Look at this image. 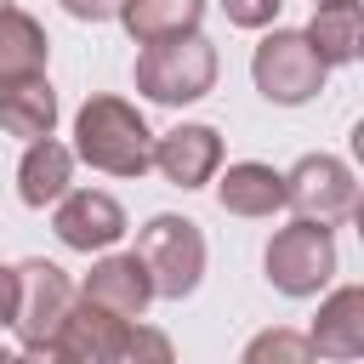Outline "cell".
<instances>
[{
	"label": "cell",
	"instance_id": "cell-16",
	"mask_svg": "<svg viewBox=\"0 0 364 364\" xmlns=\"http://www.w3.org/2000/svg\"><path fill=\"white\" fill-rule=\"evenodd\" d=\"M199 17H205V0H125L119 6V23H125V34L136 46L199 34Z\"/></svg>",
	"mask_w": 364,
	"mask_h": 364
},
{
	"label": "cell",
	"instance_id": "cell-5",
	"mask_svg": "<svg viewBox=\"0 0 364 364\" xmlns=\"http://www.w3.org/2000/svg\"><path fill=\"white\" fill-rule=\"evenodd\" d=\"M324 74H330V68L313 57V46H307L301 28H273V34H262V46H256V57H250L256 91H262L267 102H279V108L313 102V97L324 91Z\"/></svg>",
	"mask_w": 364,
	"mask_h": 364
},
{
	"label": "cell",
	"instance_id": "cell-10",
	"mask_svg": "<svg viewBox=\"0 0 364 364\" xmlns=\"http://www.w3.org/2000/svg\"><path fill=\"white\" fill-rule=\"evenodd\" d=\"M80 301H91V307H102V313L136 324V318L148 313V301H154V284H148L142 262L125 250V256H102V262H91V273L80 279Z\"/></svg>",
	"mask_w": 364,
	"mask_h": 364
},
{
	"label": "cell",
	"instance_id": "cell-1",
	"mask_svg": "<svg viewBox=\"0 0 364 364\" xmlns=\"http://www.w3.org/2000/svg\"><path fill=\"white\" fill-rule=\"evenodd\" d=\"M74 154L102 176H142L154 171V131L136 102L97 91L74 114Z\"/></svg>",
	"mask_w": 364,
	"mask_h": 364
},
{
	"label": "cell",
	"instance_id": "cell-4",
	"mask_svg": "<svg viewBox=\"0 0 364 364\" xmlns=\"http://www.w3.org/2000/svg\"><path fill=\"white\" fill-rule=\"evenodd\" d=\"M262 267H267V284L279 290V296H318L330 279H336V233L330 228H318V222H284L273 239H267V256H262Z\"/></svg>",
	"mask_w": 364,
	"mask_h": 364
},
{
	"label": "cell",
	"instance_id": "cell-3",
	"mask_svg": "<svg viewBox=\"0 0 364 364\" xmlns=\"http://www.w3.org/2000/svg\"><path fill=\"white\" fill-rule=\"evenodd\" d=\"M210 85H216V46L205 34H182L136 51V91L148 102L182 108V102H199Z\"/></svg>",
	"mask_w": 364,
	"mask_h": 364
},
{
	"label": "cell",
	"instance_id": "cell-22",
	"mask_svg": "<svg viewBox=\"0 0 364 364\" xmlns=\"http://www.w3.org/2000/svg\"><path fill=\"white\" fill-rule=\"evenodd\" d=\"M57 6H63L68 17H80V23H114L125 0H57Z\"/></svg>",
	"mask_w": 364,
	"mask_h": 364
},
{
	"label": "cell",
	"instance_id": "cell-7",
	"mask_svg": "<svg viewBox=\"0 0 364 364\" xmlns=\"http://www.w3.org/2000/svg\"><path fill=\"white\" fill-rule=\"evenodd\" d=\"M68 307H74V284H68V273L57 262H46V256L17 262V313H11V330H17L23 347L57 341Z\"/></svg>",
	"mask_w": 364,
	"mask_h": 364
},
{
	"label": "cell",
	"instance_id": "cell-19",
	"mask_svg": "<svg viewBox=\"0 0 364 364\" xmlns=\"http://www.w3.org/2000/svg\"><path fill=\"white\" fill-rule=\"evenodd\" d=\"M239 364H318V358H313V347H307V336H301V330L273 324V330H256V336L245 341Z\"/></svg>",
	"mask_w": 364,
	"mask_h": 364
},
{
	"label": "cell",
	"instance_id": "cell-9",
	"mask_svg": "<svg viewBox=\"0 0 364 364\" xmlns=\"http://www.w3.org/2000/svg\"><path fill=\"white\" fill-rule=\"evenodd\" d=\"M154 171L171 188H205L222 171V136H216V125H176V131L154 136Z\"/></svg>",
	"mask_w": 364,
	"mask_h": 364
},
{
	"label": "cell",
	"instance_id": "cell-21",
	"mask_svg": "<svg viewBox=\"0 0 364 364\" xmlns=\"http://www.w3.org/2000/svg\"><path fill=\"white\" fill-rule=\"evenodd\" d=\"M222 11H228L233 28H273L284 0H222Z\"/></svg>",
	"mask_w": 364,
	"mask_h": 364
},
{
	"label": "cell",
	"instance_id": "cell-8",
	"mask_svg": "<svg viewBox=\"0 0 364 364\" xmlns=\"http://www.w3.org/2000/svg\"><path fill=\"white\" fill-rule=\"evenodd\" d=\"M51 228L68 250H114L125 239V205L102 188H68L51 210Z\"/></svg>",
	"mask_w": 364,
	"mask_h": 364
},
{
	"label": "cell",
	"instance_id": "cell-11",
	"mask_svg": "<svg viewBox=\"0 0 364 364\" xmlns=\"http://www.w3.org/2000/svg\"><path fill=\"white\" fill-rule=\"evenodd\" d=\"M307 347H313V358H336V364L364 358V284H341L318 301Z\"/></svg>",
	"mask_w": 364,
	"mask_h": 364
},
{
	"label": "cell",
	"instance_id": "cell-14",
	"mask_svg": "<svg viewBox=\"0 0 364 364\" xmlns=\"http://www.w3.org/2000/svg\"><path fill=\"white\" fill-rule=\"evenodd\" d=\"M119 341H125V318H114V313H102L91 301H74L51 347H63L74 364H114Z\"/></svg>",
	"mask_w": 364,
	"mask_h": 364
},
{
	"label": "cell",
	"instance_id": "cell-23",
	"mask_svg": "<svg viewBox=\"0 0 364 364\" xmlns=\"http://www.w3.org/2000/svg\"><path fill=\"white\" fill-rule=\"evenodd\" d=\"M11 313H17V267L0 262V324H11Z\"/></svg>",
	"mask_w": 364,
	"mask_h": 364
},
{
	"label": "cell",
	"instance_id": "cell-6",
	"mask_svg": "<svg viewBox=\"0 0 364 364\" xmlns=\"http://www.w3.org/2000/svg\"><path fill=\"white\" fill-rule=\"evenodd\" d=\"M284 205L301 222L336 228V222L358 216V182H353L347 159H336V154H301L284 171Z\"/></svg>",
	"mask_w": 364,
	"mask_h": 364
},
{
	"label": "cell",
	"instance_id": "cell-27",
	"mask_svg": "<svg viewBox=\"0 0 364 364\" xmlns=\"http://www.w3.org/2000/svg\"><path fill=\"white\" fill-rule=\"evenodd\" d=\"M6 6H11V0H0V11H6Z\"/></svg>",
	"mask_w": 364,
	"mask_h": 364
},
{
	"label": "cell",
	"instance_id": "cell-20",
	"mask_svg": "<svg viewBox=\"0 0 364 364\" xmlns=\"http://www.w3.org/2000/svg\"><path fill=\"white\" fill-rule=\"evenodd\" d=\"M114 364H176V347L154 324H125V341H119Z\"/></svg>",
	"mask_w": 364,
	"mask_h": 364
},
{
	"label": "cell",
	"instance_id": "cell-12",
	"mask_svg": "<svg viewBox=\"0 0 364 364\" xmlns=\"http://www.w3.org/2000/svg\"><path fill=\"white\" fill-rule=\"evenodd\" d=\"M68 182H74V148H68V142L40 136V142L23 148V165H17V199H23L28 210L57 205V199L68 193Z\"/></svg>",
	"mask_w": 364,
	"mask_h": 364
},
{
	"label": "cell",
	"instance_id": "cell-2",
	"mask_svg": "<svg viewBox=\"0 0 364 364\" xmlns=\"http://www.w3.org/2000/svg\"><path fill=\"white\" fill-rule=\"evenodd\" d=\"M131 256L142 262V273H148L159 301H182L205 279V233H199L193 216H171V210L148 216L136 228V250Z\"/></svg>",
	"mask_w": 364,
	"mask_h": 364
},
{
	"label": "cell",
	"instance_id": "cell-17",
	"mask_svg": "<svg viewBox=\"0 0 364 364\" xmlns=\"http://www.w3.org/2000/svg\"><path fill=\"white\" fill-rule=\"evenodd\" d=\"M57 125V91L51 80H17V85H0V131L6 136H23V142H40L51 136Z\"/></svg>",
	"mask_w": 364,
	"mask_h": 364
},
{
	"label": "cell",
	"instance_id": "cell-13",
	"mask_svg": "<svg viewBox=\"0 0 364 364\" xmlns=\"http://www.w3.org/2000/svg\"><path fill=\"white\" fill-rule=\"evenodd\" d=\"M216 205L228 216H273L284 210V176L262 159H239L216 176Z\"/></svg>",
	"mask_w": 364,
	"mask_h": 364
},
{
	"label": "cell",
	"instance_id": "cell-15",
	"mask_svg": "<svg viewBox=\"0 0 364 364\" xmlns=\"http://www.w3.org/2000/svg\"><path fill=\"white\" fill-rule=\"evenodd\" d=\"M46 57H51V40H46L40 17H28L23 6H6L0 11V85L40 80Z\"/></svg>",
	"mask_w": 364,
	"mask_h": 364
},
{
	"label": "cell",
	"instance_id": "cell-18",
	"mask_svg": "<svg viewBox=\"0 0 364 364\" xmlns=\"http://www.w3.org/2000/svg\"><path fill=\"white\" fill-rule=\"evenodd\" d=\"M301 34H307V46H313V57H318L324 68L358 63V40H364L358 0H347V6H313V23H307Z\"/></svg>",
	"mask_w": 364,
	"mask_h": 364
},
{
	"label": "cell",
	"instance_id": "cell-24",
	"mask_svg": "<svg viewBox=\"0 0 364 364\" xmlns=\"http://www.w3.org/2000/svg\"><path fill=\"white\" fill-rule=\"evenodd\" d=\"M17 364H74V358H68L63 347H51V341H46V347H23V353H17Z\"/></svg>",
	"mask_w": 364,
	"mask_h": 364
},
{
	"label": "cell",
	"instance_id": "cell-25",
	"mask_svg": "<svg viewBox=\"0 0 364 364\" xmlns=\"http://www.w3.org/2000/svg\"><path fill=\"white\" fill-rule=\"evenodd\" d=\"M0 364H17V353H11V347H0Z\"/></svg>",
	"mask_w": 364,
	"mask_h": 364
},
{
	"label": "cell",
	"instance_id": "cell-26",
	"mask_svg": "<svg viewBox=\"0 0 364 364\" xmlns=\"http://www.w3.org/2000/svg\"><path fill=\"white\" fill-rule=\"evenodd\" d=\"M313 6H347V0H313Z\"/></svg>",
	"mask_w": 364,
	"mask_h": 364
}]
</instances>
